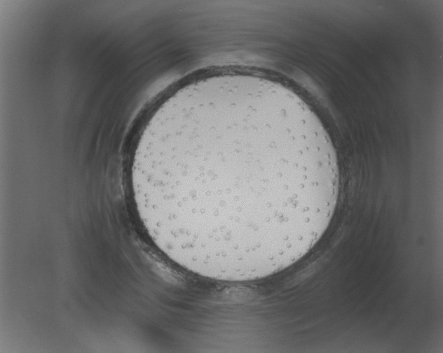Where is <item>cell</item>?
Returning a JSON list of instances; mask_svg holds the SVG:
<instances>
[{
  "label": "cell",
  "mask_w": 443,
  "mask_h": 353,
  "mask_svg": "<svg viewBox=\"0 0 443 353\" xmlns=\"http://www.w3.org/2000/svg\"><path fill=\"white\" fill-rule=\"evenodd\" d=\"M139 216L173 262L213 279H261L297 262L334 214L338 159L317 115L288 89L227 88L182 102L140 139Z\"/></svg>",
  "instance_id": "6da1fadb"
}]
</instances>
